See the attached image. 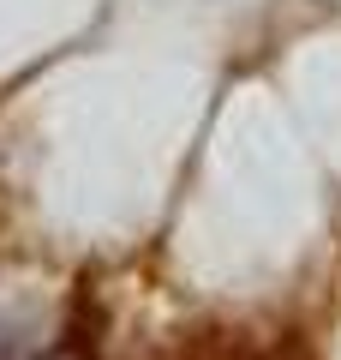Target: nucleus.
Wrapping results in <instances>:
<instances>
[{
	"label": "nucleus",
	"instance_id": "nucleus-1",
	"mask_svg": "<svg viewBox=\"0 0 341 360\" xmlns=\"http://www.w3.org/2000/svg\"><path fill=\"white\" fill-rule=\"evenodd\" d=\"M30 307L25 295H0V360H25V330H30Z\"/></svg>",
	"mask_w": 341,
	"mask_h": 360
},
{
	"label": "nucleus",
	"instance_id": "nucleus-2",
	"mask_svg": "<svg viewBox=\"0 0 341 360\" xmlns=\"http://www.w3.org/2000/svg\"><path fill=\"white\" fill-rule=\"evenodd\" d=\"M42 360H72V354H42Z\"/></svg>",
	"mask_w": 341,
	"mask_h": 360
}]
</instances>
